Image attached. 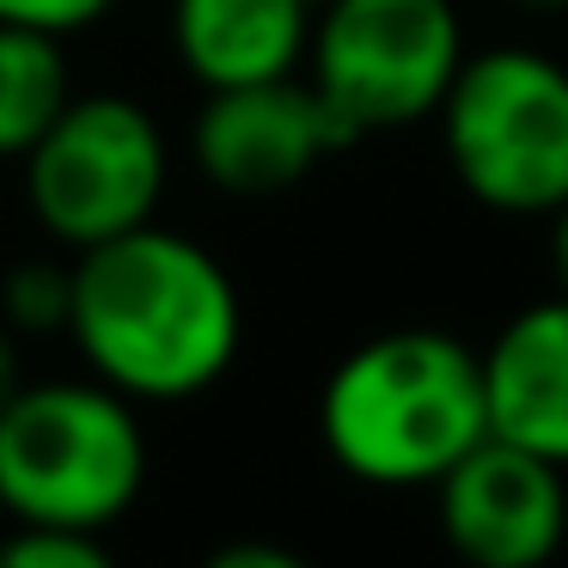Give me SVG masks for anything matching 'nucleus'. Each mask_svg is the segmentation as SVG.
Returning a JSON list of instances; mask_svg holds the SVG:
<instances>
[{
    "mask_svg": "<svg viewBox=\"0 0 568 568\" xmlns=\"http://www.w3.org/2000/svg\"><path fill=\"white\" fill-rule=\"evenodd\" d=\"M19 385H26V379H19V336L0 324V404H7Z\"/></svg>",
    "mask_w": 568,
    "mask_h": 568,
    "instance_id": "obj_17",
    "label": "nucleus"
},
{
    "mask_svg": "<svg viewBox=\"0 0 568 568\" xmlns=\"http://www.w3.org/2000/svg\"><path fill=\"white\" fill-rule=\"evenodd\" d=\"M26 209L74 257L160 221L172 148L153 111L129 92H74L38 148L19 160Z\"/></svg>",
    "mask_w": 568,
    "mask_h": 568,
    "instance_id": "obj_6",
    "label": "nucleus"
},
{
    "mask_svg": "<svg viewBox=\"0 0 568 568\" xmlns=\"http://www.w3.org/2000/svg\"><path fill=\"white\" fill-rule=\"evenodd\" d=\"M68 99H74V74L62 38L0 26V160H26Z\"/></svg>",
    "mask_w": 568,
    "mask_h": 568,
    "instance_id": "obj_11",
    "label": "nucleus"
},
{
    "mask_svg": "<svg viewBox=\"0 0 568 568\" xmlns=\"http://www.w3.org/2000/svg\"><path fill=\"white\" fill-rule=\"evenodd\" d=\"M172 55L202 92L287 80L306 62L312 0H172Z\"/></svg>",
    "mask_w": 568,
    "mask_h": 568,
    "instance_id": "obj_10",
    "label": "nucleus"
},
{
    "mask_svg": "<svg viewBox=\"0 0 568 568\" xmlns=\"http://www.w3.org/2000/svg\"><path fill=\"white\" fill-rule=\"evenodd\" d=\"M458 190L507 221H550L568 202V68L531 43L465 50L440 111Z\"/></svg>",
    "mask_w": 568,
    "mask_h": 568,
    "instance_id": "obj_4",
    "label": "nucleus"
},
{
    "mask_svg": "<svg viewBox=\"0 0 568 568\" xmlns=\"http://www.w3.org/2000/svg\"><path fill=\"white\" fill-rule=\"evenodd\" d=\"M0 568H116V556L99 544V531L19 526L0 544Z\"/></svg>",
    "mask_w": 568,
    "mask_h": 568,
    "instance_id": "obj_13",
    "label": "nucleus"
},
{
    "mask_svg": "<svg viewBox=\"0 0 568 568\" xmlns=\"http://www.w3.org/2000/svg\"><path fill=\"white\" fill-rule=\"evenodd\" d=\"M343 148H355V141L331 116V104L306 87V74L202 92L196 116H190L196 172L221 196H239V202L287 196Z\"/></svg>",
    "mask_w": 568,
    "mask_h": 568,
    "instance_id": "obj_7",
    "label": "nucleus"
},
{
    "mask_svg": "<svg viewBox=\"0 0 568 568\" xmlns=\"http://www.w3.org/2000/svg\"><path fill=\"white\" fill-rule=\"evenodd\" d=\"M196 568H312V562L300 550H287V544H270V538H233L221 550H209Z\"/></svg>",
    "mask_w": 568,
    "mask_h": 568,
    "instance_id": "obj_15",
    "label": "nucleus"
},
{
    "mask_svg": "<svg viewBox=\"0 0 568 568\" xmlns=\"http://www.w3.org/2000/svg\"><path fill=\"white\" fill-rule=\"evenodd\" d=\"M489 434L568 470V300H531L483 348Z\"/></svg>",
    "mask_w": 568,
    "mask_h": 568,
    "instance_id": "obj_9",
    "label": "nucleus"
},
{
    "mask_svg": "<svg viewBox=\"0 0 568 568\" xmlns=\"http://www.w3.org/2000/svg\"><path fill=\"white\" fill-rule=\"evenodd\" d=\"M148 489V434L104 379L19 385L0 404V507L19 526L104 531Z\"/></svg>",
    "mask_w": 568,
    "mask_h": 568,
    "instance_id": "obj_3",
    "label": "nucleus"
},
{
    "mask_svg": "<svg viewBox=\"0 0 568 568\" xmlns=\"http://www.w3.org/2000/svg\"><path fill=\"white\" fill-rule=\"evenodd\" d=\"M489 434L483 355L453 331H379L348 348L318 392V440L373 489L440 483Z\"/></svg>",
    "mask_w": 568,
    "mask_h": 568,
    "instance_id": "obj_2",
    "label": "nucleus"
},
{
    "mask_svg": "<svg viewBox=\"0 0 568 568\" xmlns=\"http://www.w3.org/2000/svg\"><path fill=\"white\" fill-rule=\"evenodd\" d=\"M440 531L470 568H544L568 538L562 465L483 434L440 483Z\"/></svg>",
    "mask_w": 568,
    "mask_h": 568,
    "instance_id": "obj_8",
    "label": "nucleus"
},
{
    "mask_svg": "<svg viewBox=\"0 0 568 568\" xmlns=\"http://www.w3.org/2000/svg\"><path fill=\"white\" fill-rule=\"evenodd\" d=\"M312 7H318V0H312Z\"/></svg>",
    "mask_w": 568,
    "mask_h": 568,
    "instance_id": "obj_19",
    "label": "nucleus"
},
{
    "mask_svg": "<svg viewBox=\"0 0 568 568\" xmlns=\"http://www.w3.org/2000/svg\"><path fill=\"white\" fill-rule=\"evenodd\" d=\"M507 7H519L531 19H568V0H507Z\"/></svg>",
    "mask_w": 568,
    "mask_h": 568,
    "instance_id": "obj_18",
    "label": "nucleus"
},
{
    "mask_svg": "<svg viewBox=\"0 0 568 568\" xmlns=\"http://www.w3.org/2000/svg\"><path fill=\"white\" fill-rule=\"evenodd\" d=\"M550 275H556V294L568 300V202L550 214Z\"/></svg>",
    "mask_w": 568,
    "mask_h": 568,
    "instance_id": "obj_16",
    "label": "nucleus"
},
{
    "mask_svg": "<svg viewBox=\"0 0 568 568\" xmlns=\"http://www.w3.org/2000/svg\"><path fill=\"white\" fill-rule=\"evenodd\" d=\"M68 336L92 379L129 404H190L233 373L245 300L226 263L178 226H135L74 251Z\"/></svg>",
    "mask_w": 568,
    "mask_h": 568,
    "instance_id": "obj_1",
    "label": "nucleus"
},
{
    "mask_svg": "<svg viewBox=\"0 0 568 568\" xmlns=\"http://www.w3.org/2000/svg\"><path fill=\"white\" fill-rule=\"evenodd\" d=\"M116 0H0V26H26V31H50V38H80L99 19H111Z\"/></svg>",
    "mask_w": 568,
    "mask_h": 568,
    "instance_id": "obj_14",
    "label": "nucleus"
},
{
    "mask_svg": "<svg viewBox=\"0 0 568 568\" xmlns=\"http://www.w3.org/2000/svg\"><path fill=\"white\" fill-rule=\"evenodd\" d=\"M74 306V257H19L0 275V324L13 336L68 331Z\"/></svg>",
    "mask_w": 568,
    "mask_h": 568,
    "instance_id": "obj_12",
    "label": "nucleus"
},
{
    "mask_svg": "<svg viewBox=\"0 0 568 568\" xmlns=\"http://www.w3.org/2000/svg\"><path fill=\"white\" fill-rule=\"evenodd\" d=\"M465 50L453 0H318L300 68L348 141H367L428 123Z\"/></svg>",
    "mask_w": 568,
    "mask_h": 568,
    "instance_id": "obj_5",
    "label": "nucleus"
}]
</instances>
